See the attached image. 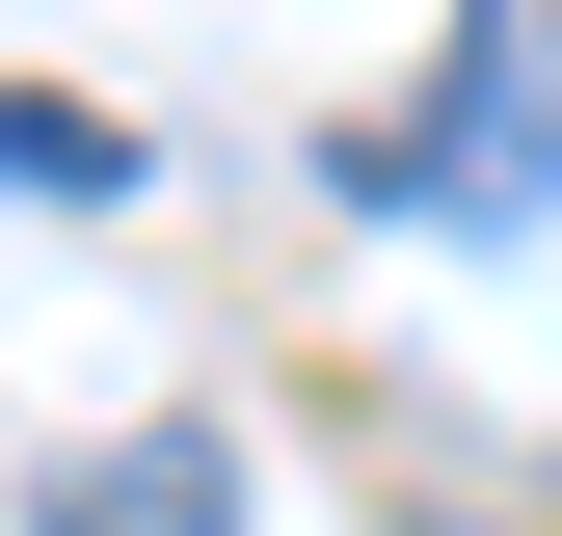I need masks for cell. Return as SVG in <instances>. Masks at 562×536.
<instances>
[{"label": "cell", "instance_id": "1", "mask_svg": "<svg viewBox=\"0 0 562 536\" xmlns=\"http://www.w3.org/2000/svg\"><path fill=\"white\" fill-rule=\"evenodd\" d=\"M348 188H375V215H562V81L482 27L429 81V134H348Z\"/></svg>", "mask_w": 562, "mask_h": 536}, {"label": "cell", "instance_id": "2", "mask_svg": "<svg viewBox=\"0 0 562 536\" xmlns=\"http://www.w3.org/2000/svg\"><path fill=\"white\" fill-rule=\"evenodd\" d=\"M54 536H241V456L215 429H108L81 483H54Z\"/></svg>", "mask_w": 562, "mask_h": 536}, {"label": "cell", "instance_id": "3", "mask_svg": "<svg viewBox=\"0 0 562 536\" xmlns=\"http://www.w3.org/2000/svg\"><path fill=\"white\" fill-rule=\"evenodd\" d=\"M0 188H27V215H108V188H134V108H81V81H0Z\"/></svg>", "mask_w": 562, "mask_h": 536}]
</instances>
